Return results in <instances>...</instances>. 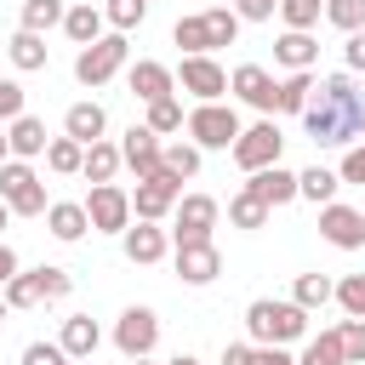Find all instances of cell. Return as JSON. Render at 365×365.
I'll list each match as a JSON object with an SVG mask.
<instances>
[{
  "instance_id": "20",
  "label": "cell",
  "mask_w": 365,
  "mask_h": 365,
  "mask_svg": "<svg viewBox=\"0 0 365 365\" xmlns=\"http://www.w3.org/2000/svg\"><path fill=\"white\" fill-rule=\"evenodd\" d=\"M46 228H51V240L74 245V240L91 228V217H86V205H80V200H51V205H46Z\"/></svg>"
},
{
  "instance_id": "48",
  "label": "cell",
  "mask_w": 365,
  "mask_h": 365,
  "mask_svg": "<svg viewBox=\"0 0 365 365\" xmlns=\"http://www.w3.org/2000/svg\"><path fill=\"white\" fill-rule=\"evenodd\" d=\"M17 114H23V86H17V80H0V120L11 125Z\"/></svg>"
},
{
  "instance_id": "16",
  "label": "cell",
  "mask_w": 365,
  "mask_h": 365,
  "mask_svg": "<svg viewBox=\"0 0 365 365\" xmlns=\"http://www.w3.org/2000/svg\"><path fill=\"white\" fill-rule=\"evenodd\" d=\"M131 97L137 103H160V97H177V74L165 68V63H154V57H143V63H131Z\"/></svg>"
},
{
  "instance_id": "51",
  "label": "cell",
  "mask_w": 365,
  "mask_h": 365,
  "mask_svg": "<svg viewBox=\"0 0 365 365\" xmlns=\"http://www.w3.org/2000/svg\"><path fill=\"white\" fill-rule=\"evenodd\" d=\"M222 365H251V342H228L222 348Z\"/></svg>"
},
{
  "instance_id": "22",
  "label": "cell",
  "mask_w": 365,
  "mask_h": 365,
  "mask_svg": "<svg viewBox=\"0 0 365 365\" xmlns=\"http://www.w3.org/2000/svg\"><path fill=\"white\" fill-rule=\"evenodd\" d=\"M63 34H68L74 46H97V40H103V6H91V0L68 6V11H63Z\"/></svg>"
},
{
  "instance_id": "14",
  "label": "cell",
  "mask_w": 365,
  "mask_h": 365,
  "mask_svg": "<svg viewBox=\"0 0 365 365\" xmlns=\"http://www.w3.org/2000/svg\"><path fill=\"white\" fill-rule=\"evenodd\" d=\"M217 274H222V251H217L211 240L177 245V279H182V285H211Z\"/></svg>"
},
{
  "instance_id": "26",
  "label": "cell",
  "mask_w": 365,
  "mask_h": 365,
  "mask_svg": "<svg viewBox=\"0 0 365 365\" xmlns=\"http://www.w3.org/2000/svg\"><path fill=\"white\" fill-rule=\"evenodd\" d=\"M114 171H120V143H91L80 160V177L97 188V182H114Z\"/></svg>"
},
{
  "instance_id": "50",
  "label": "cell",
  "mask_w": 365,
  "mask_h": 365,
  "mask_svg": "<svg viewBox=\"0 0 365 365\" xmlns=\"http://www.w3.org/2000/svg\"><path fill=\"white\" fill-rule=\"evenodd\" d=\"M251 365H297L285 348H251Z\"/></svg>"
},
{
  "instance_id": "30",
  "label": "cell",
  "mask_w": 365,
  "mask_h": 365,
  "mask_svg": "<svg viewBox=\"0 0 365 365\" xmlns=\"http://www.w3.org/2000/svg\"><path fill=\"white\" fill-rule=\"evenodd\" d=\"M0 297H6V308H40V302H46V291H40V274H34V268H29V274L17 268V274L6 279V291H0Z\"/></svg>"
},
{
  "instance_id": "47",
  "label": "cell",
  "mask_w": 365,
  "mask_h": 365,
  "mask_svg": "<svg viewBox=\"0 0 365 365\" xmlns=\"http://www.w3.org/2000/svg\"><path fill=\"white\" fill-rule=\"evenodd\" d=\"M336 177H342V182H354V188H365V148H359V143L342 154V171H336Z\"/></svg>"
},
{
  "instance_id": "56",
  "label": "cell",
  "mask_w": 365,
  "mask_h": 365,
  "mask_svg": "<svg viewBox=\"0 0 365 365\" xmlns=\"http://www.w3.org/2000/svg\"><path fill=\"white\" fill-rule=\"evenodd\" d=\"M6 314H11V308H6V297H0V325H6Z\"/></svg>"
},
{
  "instance_id": "28",
  "label": "cell",
  "mask_w": 365,
  "mask_h": 365,
  "mask_svg": "<svg viewBox=\"0 0 365 365\" xmlns=\"http://www.w3.org/2000/svg\"><path fill=\"white\" fill-rule=\"evenodd\" d=\"M6 51H11V68H23V74L46 68V34H29V29H17V34L6 40Z\"/></svg>"
},
{
  "instance_id": "55",
  "label": "cell",
  "mask_w": 365,
  "mask_h": 365,
  "mask_svg": "<svg viewBox=\"0 0 365 365\" xmlns=\"http://www.w3.org/2000/svg\"><path fill=\"white\" fill-rule=\"evenodd\" d=\"M6 222H11V211H6V200H0V228H6Z\"/></svg>"
},
{
  "instance_id": "9",
  "label": "cell",
  "mask_w": 365,
  "mask_h": 365,
  "mask_svg": "<svg viewBox=\"0 0 365 365\" xmlns=\"http://www.w3.org/2000/svg\"><path fill=\"white\" fill-rule=\"evenodd\" d=\"M154 342H160V314H154V308H125L120 325H114V348H120L125 359H148Z\"/></svg>"
},
{
  "instance_id": "33",
  "label": "cell",
  "mask_w": 365,
  "mask_h": 365,
  "mask_svg": "<svg viewBox=\"0 0 365 365\" xmlns=\"http://www.w3.org/2000/svg\"><path fill=\"white\" fill-rule=\"evenodd\" d=\"M171 40L182 46V57H211V40H205V17H200V11H194V17H177Z\"/></svg>"
},
{
  "instance_id": "24",
  "label": "cell",
  "mask_w": 365,
  "mask_h": 365,
  "mask_svg": "<svg viewBox=\"0 0 365 365\" xmlns=\"http://www.w3.org/2000/svg\"><path fill=\"white\" fill-rule=\"evenodd\" d=\"M308 91H314V68H297L274 86V114H302L308 108Z\"/></svg>"
},
{
  "instance_id": "49",
  "label": "cell",
  "mask_w": 365,
  "mask_h": 365,
  "mask_svg": "<svg viewBox=\"0 0 365 365\" xmlns=\"http://www.w3.org/2000/svg\"><path fill=\"white\" fill-rule=\"evenodd\" d=\"M342 57H348V74H365V29H359V34H348Z\"/></svg>"
},
{
  "instance_id": "17",
  "label": "cell",
  "mask_w": 365,
  "mask_h": 365,
  "mask_svg": "<svg viewBox=\"0 0 365 365\" xmlns=\"http://www.w3.org/2000/svg\"><path fill=\"white\" fill-rule=\"evenodd\" d=\"M245 194H257L268 211H274V205H291V200H297V171H285V165L251 171V177H245Z\"/></svg>"
},
{
  "instance_id": "39",
  "label": "cell",
  "mask_w": 365,
  "mask_h": 365,
  "mask_svg": "<svg viewBox=\"0 0 365 365\" xmlns=\"http://www.w3.org/2000/svg\"><path fill=\"white\" fill-rule=\"evenodd\" d=\"M297 365H348L342 359V342H336V331H319V336H308V348H302V359Z\"/></svg>"
},
{
  "instance_id": "54",
  "label": "cell",
  "mask_w": 365,
  "mask_h": 365,
  "mask_svg": "<svg viewBox=\"0 0 365 365\" xmlns=\"http://www.w3.org/2000/svg\"><path fill=\"white\" fill-rule=\"evenodd\" d=\"M6 160H11V148H6V131H0V165H6Z\"/></svg>"
},
{
  "instance_id": "21",
  "label": "cell",
  "mask_w": 365,
  "mask_h": 365,
  "mask_svg": "<svg viewBox=\"0 0 365 365\" xmlns=\"http://www.w3.org/2000/svg\"><path fill=\"white\" fill-rule=\"evenodd\" d=\"M97 342H103V331H97V319H91V314H68V319H63L57 348H63L68 359H91V354H97Z\"/></svg>"
},
{
  "instance_id": "41",
  "label": "cell",
  "mask_w": 365,
  "mask_h": 365,
  "mask_svg": "<svg viewBox=\"0 0 365 365\" xmlns=\"http://www.w3.org/2000/svg\"><path fill=\"white\" fill-rule=\"evenodd\" d=\"M154 137H165V131H182V103L177 97H160V103H148V120H143Z\"/></svg>"
},
{
  "instance_id": "18",
  "label": "cell",
  "mask_w": 365,
  "mask_h": 365,
  "mask_svg": "<svg viewBox=\"0 0 365 365\" xmlns=\"http://www.w3.org/2000/svg\"><path fill=\"white\" fill-rule=\"evenodd\" d=\"M120 245H125V257H131L137 268H148V262H160V257L171 251V234H165L160 222H137V228L120 234Z\"/></svg>"
},
{
  "instance_id": "45",
  "label": "cell",
  "mask_w": 365,
  "mask_h": 365,
  "mask_svg": "<svg viewBox=\"0 0 365 365\" xmlns=\"http://www.w3.org/2000/svg\"><path fill=\"white\" fill-rule=\"evenodd\" d=\"M279 11V0H234V17L240 23H268Z\"/></svg>"
},
{
  "instance_id": "53",
  "label": "cell",
  "mask_w": 365,
  "mask_h": 365,
  "mask_svg": "<svg viewBox=\"0 0 365 365\" xmlns=\"http://www.w3.org/2000/svg\"><path fill=\"white\" fill-rule=\"evenodd\" d=\"M165 365H200V359H194V354H177V359H165Z\"/></svg>"
},
{
  "instance_id": "38",
  "label": "cell",
  "mask_w": 365,
  "mask_h": 365,
  "mask_svg": "<svg viewBox=\"0 0 365 365\" xmlns=\"http://www.w3.org/2000/svg\"><path fill=\"white\" fill-rule=\"evenodd\" d=\"M325 23L342 29V34H359L365 29V0H325Z\"/></svg>"
},
{
  "instance_id": "40",
  "label": "cell",
  "mask_w": 365,
  "mask_h": 365,
  "mask_svg": "<svg viewBox=\"0 0 365 365\" xmlns=\"http://www.w3.org/2000/svg\"><path fill=\"white\" fill-rule=\"evenodd\" d=\"M331 302H336L348 319H365V274H348V279H336Z\"/></svg>"
},
{
  "instance_id": "1",
  "label": "cell",
  "mask_w": 365,
  "mask_h": 365,
  "mask_svg": "<svg viewBox=\"0 0 365 365\" xmlns=\"http://www.w3.org/2000/svg\"><path fill=\"white\" fill-rule=\"evenodd\" d=\"M302 131L319 143V148H354V137L365 131V91L354 86V74H325L314 91H308V108H302Z\"/></svg>"
},
{
  "instance_id": "25",
  "label": "cell",
  "mask_w": 365,
  "mask_h": 365,
  "mask_svg": "<svg viewBox=\"0 0 365 365\" xmlns=\"http://www.w3.org/2000/svg\"><path fill=\"white\" fill-rule=\"evenodd\" d=\"M274 57L297 74V68H314V57H319V46H314V34H297V29H285L279 40H274Z\"/></svg>"
},
{
  "instance_id": "12",
  "label": "cell",
  "mask_w": 365,
  "mask_h": 365,
  "mask_svg": "<svg viewBox=\"0 0 365 365\" xmlns=\"http://www.w3.org/2000/svg\"><path fill=\"white\" fill-rule=\"evenodd\" d=\"M274 86H279V80H274L262 63H240V68L228 74V91H234L240 103H251L262 120H274Z\"/></svg>"
},
{
  "instance_id": "13",
  "label": "cell",
  "mask_w": 365,
  "mask_h": 365,
  "mask_svg": "<svg viewBox=\"0 0 365 365\" xmlns=\"http://www.w3.org/2000/svg\"><path fill=\"white\" fill-rule=\"evenodd\" d=\"M319 234L336 245V251H359L365 245V211H354V205H319Z\"/></svg>"
},
{
  "instance_id": "8",
  "label": "cell",
  "mask_w": 365,
  "mask_h": 365,
  "mask_svg": "<svg viewBox=\"0 0 365 365\" xmlns=\"http://www.w3.org/2000/svg\"><path fill=\"white\" fill-rule=\"evenodd\" d=\"M177 200H182V182H177L171 171H154L148 182H137V194H131V217H137V222H160V217L177 211Z\"/></svg>"
},
{
  "instance_id": "2",
  "label": "cell",
  "mask_w": 365,
  "mask_h": 365,
  "mask_svg": "<svg viewBox=\"0 0 365 365\" xmlns=\"http://www.w3.org/2000/svg\"><path fill=\"white\" fill-rule=\"evenodd\" d=\"M245 331H251V348H285V342L308 336V314L291 297H257L245 308Z\"/></svg>"
},
{
  "instance_id": "37",
  "label": "cell",
  "mask_w": 365,
  "mask_h": 365,
  "mask_svg": "<svg viewBox=\"0 0 365 365\" xmlns=\"http://www.w3.org/2000/svg\"><path fill=\"white\" fill-rule=\"evenodd\" d=\"M143 17H148V0H108V6H103V23H108L114 34H131Z\"/></svg>"
},
{
  "instance_id": "46",
  "label": "cell",
  "mask_w": 365,
  "mask_h": 365,
  "mask_svg": "<svg viewBox=\"0 0 365 365\" xmlns=\"http://www.w3.org/2000/svg\"><path fill=\"white\" fill-rule=\"evenodd\" d=\"M23 365H68V354L57 342H29L23 348Z\"/></svg>"
},
{
  "instance_id": "19",
  "label": "cell",
  "mask_w": 365,
  "mask_h": 365,
  "mask_svg": "<svg viewBox=\"0 0 365 365\" xmlns=\"http://www.w3.org/2000/svg\"><path fill=\"white\" fill-rule=\"evenodd\" d=\"M103 131H108V114H103V103H74V108L63 114V137H74L80 148L103 143Z\"/></svg>"
},
{
  "instance_id": "31",
  "label": "cell",
  "mask_w": 365,
  "mask_h": 365,
  "mask_svg": "<svg viewBox=\"0 0 365 365\" xmlns=\"http://www.w3.org/2000/svg\"><path fill=\"white\" fill-rule=\"evenodd\" d=\"M331 291H336V279H325V274H297L291 302H297L302 314H314V308H325V302H331Z\"/></svg>"
},
{
  "instance_id": "42",
  "label": "cell",
  "mask_w": 365,
  "mask_h": 365,
  "mask_svg": "<svg viewBox=\"0 0 365 365\" xmlns=\"http://www.w3.org/2000/svg\"><path fill=\"white\" fill-rule=\"evenodd\" d=\"M319 11H325V0H279L285 29H297V34H308V29L319 23Z\"/></svg>"
},
{
  "instance_id": "27",
  "label": "cell",
  "mask_w": 365,
  "mask_h": 365,
  "mask_svg": "<svg viewBox=\"0 0 365 365\" xmlns=\"http://www.w3.org/2000/svg\"><path fill=\"white\" fill-rule=\"evenodd\" d=\"M336 188H342V177H336V171H325V165H308V171H297V200L331 205V200H336Z\"/></svg>"
},
{
  "instance_id": "4",
  "label": "cell",
  "mask_w": 365,
  "mask_h": 365,
  "mask_svg": "<svg viewBox=\"0 0 365 365\" xmlns=\"http://www.w3.org/2000/svg\"><path fill=\"white\" fill-rule=\"evenodd\" d=\"M0 200H6V211L11 217H46V182L34 177V165L29 160H6L0 165Z\"/></svg>"
},
{
  "instance_id": "11",
  "label": "cell",
  "mask_w": 365,
  "mask_h": 365,
  "mask_svg": "<svg viewBox=\"0 0 365 365\" xmlns=\"http://www.w3.org/2000/svg\"><path fill=\"white\" fill-rule=\"evenodd\" d=\"M217 217H222V205H217L211 194H182V200H177V228H171V240H177V245H188V240H211Z\"/></svg>"
},
{
  "instance_id": "57",
  "label": "cell",
  "mask_w": 365,
  "mask_h": 365,
  "mask_svg": "<svg viewBox=\"0 0 365 365\" xmlns=\"http://www.w3.org/2000/svg\"><path fill=\"white\" fill-rule=\"evenodd\" d=\"M131 365H148V359H131Z\"/></svg>"
},
{
  "instance_id": "5",
  "label": "cell",
  "mask_w": 365,
  "mask_h": 365,
  "mask_svg": "<svg viewBox=\"0 0 365 365\" xmlns=\"http://www.w3.org/2000/svg\"><path fill=\"white\" fill-rule=\"evenodd\" d=\"M125 51H131V46H125V34H103L97 46H80V57H74V80H80V86H91V91H97V86H108V80L125 68Z\"/></svg>"
},
{
  "instance_id": "36",
  "label": "cell",
  "mask_w": 365,
  "mask_h": 365,
  "mask_svg": "<svg viewBox=\"0 0 365 365\" xmlns=\"http://www.w3.org/2000/svg\"><path fill=\"white\" fill-rule=\"evenodd\" d=\"M228 222H234V228H268V205H262L257 194L240 188V194L228 200Z\"/></svg>"
},
{
  "instance_id": "32",
  "label": "cell",
  "mask_w": 365,
  "mask_h": 365,
  "mask_svg": "<svg viewBox=\"0 0 365 365\" xmlns=\"http://www.w3.org/2000/svg\"><path fill=\"white\" fill-rule=\"evenodd\" d=\"M200 17H205V40H211V51L240 40V17H234V6H211V11H200Z\"/></svg>"
},
{
  "instance_id": "34",
  "label": "cell",
  "mask_w": 365,
  "mask_h": 365,
  "mask_svg": "<svg viewBox=\"0 0 365 365\" xmlns=\"http://www.w3.org/2000/svg\"><path fill=\"white\" fill-rule=\"evenodd\" d=\"M80 160H86V148H80L74 137H51V143H46V171L74 177V171H80Z\"/></svg>"
},
{
  "instance_id": "6",
  "label": "cell",
  "mask_w": 365,
  "mask_h": 365,
  "mask_svg": "<svg viewBox=\"0 0 365 365\" xmlns=\"http://www.w3.org/2000/svg\"><path fill=\"white\" fill-rule=\"evenodd\" d=\"M279 148H285V137H279V125L274 120H257V125H245L240 137H234V165L251 177V171H268V165H279Z\"/></svg>"
},
{
  "instance_id": "35",
  "label": "cell",
  "mask_w": 365,
  "mask_h": 365,
  "mask_svg": "<svg viewBox=\"0 0 365 365\" xmlns=\"http://www.w3.org/2000/svg\"><path fill=\"white\" fill-rule=\"evenodd\" d=\"M63 0H23V29L29 34H46V29H63Z\"/></svg>"
},
{
  "instance_id": "3",
  "label": "cell",
  "mask_w": 365,
  "mask_h": 365,
  "mask_svg": "<svg viewBox=\"0 0 365 365\" xmlns=\"http://www.w3.org/2000/svg\"><path fill=\"white\" fill-rule=\"evenodd\" d=\"M182 131H188V143L205 154V148H234V137H240L245 125H240V114H234L228 103H194L188 120H182Z\"/></svg>"
},
{
  "instance_id": "15",
  "label": "cell",
  "mask_w": 365,
  "mask_h": 365,
  "mask_svg": "<svg viewBox=\"0 0 365 365\" xmlns=\"http://www.w3.org/2000/svg\"><path fill=\"white\" fill-rule=\"evenodd\" d=\"M120 165H131L137 182H148V177L160 171V137H154L148 125H131V131L120 137Z\"/></svg>"
},
{
  "instance_id": "44",
  "label": "cell",
  "mask_w": 365,
  "mask_h": 365,
  "mask_svg": "<svg viewBox=\"0 0 365 365\" xmlns=\"http://www.w3.org/2000/svg\"><path fill=\"white\" fill-rule=\"evenodd\" d=\"M34 274H40V291H46V302H63V297L74 291V274H68V268H51V262H40Z\"/></svg>"
},
{
  "instance_id": "52",
  "label": "cell",
  "mask_w": 365,
  "mask_h": 365,
  "mask_svg": "<svg viewBox=\"0 0 365 365\" xmlns=\"http://www.w3.org/2000/svg\"><path fill=\"white\" fill-rule=\"evenodd\" d=\"M11 274H17V251L0 240V291H6V279H11Z\"/></svg>"
},
{
  "instance_id": "23",
  "label": "cell",
  "mask_w": 365,
  "mask_h": 365,
  "mask_svg": "<svg viewBox=\"0 0 365 365\" xmlns=\"http://www.w3.org/2000/svg\"><path fill=\"white\" fill-rule=\"evenodd\" d=\"M6 148H11V160H34V154H46V125H40L34 114H17V120L6 125Z\"/></svg>"
},
{
  "instance_id": "43",
  "label": "cell",
  "mask_w": 365,
  "mask_h": 365,
  "mask_svg": "<svg viewBox=\"0 0 365 365\" xmlns=\"http://www.w3.org/2000/svg\"><path fill=\"white\" fill-rule=\"evenodd\" d=\"M336 342H342V359L348 365H365V319H342L336 325Z\"/></svg>"
},
{
  "instance_id": "7",
  "label": "cell",
  "mask_w": 365,
  "mask_h": 365,
  "mask_svg": "<svg viewBox=\"0 0 365 365\" xmlns=\"http://www.w3.org/2000/svg\"><path fill=\"white\" fill-rule=\"evenodd\" d=\"M86 217H91V234H125L131 228V194L120 182H97L86 200Z\"/></svg>"
},
{
  "instance_id": "29",
  "label": "cell",
  "mask_w": 365,
  "mask_h": 365,
  "mask_svg": "<svg viewBox=\"0 0 365 365\" xmlns=\"http://www.w3.org/2000/svg\"><path fill=\"white\" fill-rule=\"evenodd\" d=\"M160 171H171L177 182L200 177V148L194 143H160Z\"/></svg>"
},
{
  "instance_id": "10",
  "label": "cell",
  "mask_w": 365,
  "mask_h": 365,
  "mask_svg": "<svg viewBox=\"0 0 365 365\" xmlns=\"http://www.w3.org/2000/svg\"><path fill=\"white\" fill-rule=\"evenodd\" d=\"M171 74H177V86H182L188 97H200V103H222V91H228V74H222L217 57H182V68H171Z\"/></svg>"
}]
</instances>
